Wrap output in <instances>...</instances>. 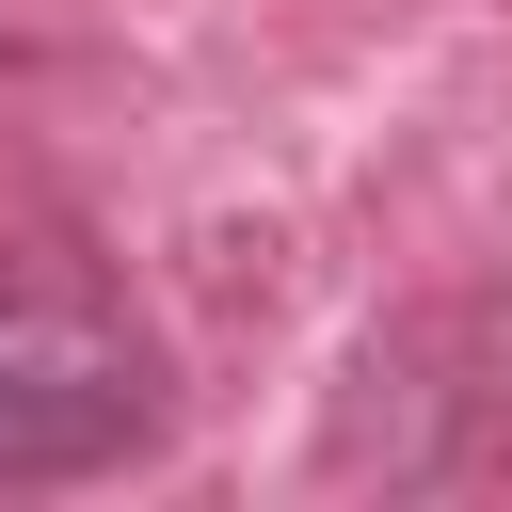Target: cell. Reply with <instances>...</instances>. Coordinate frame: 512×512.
<instances>
[{
    "label": "cell",
    "mask_w": 512,
    "mask_h": 512,
    "mask_svg": "<svg viewBox=\"0 0 512 512\" xmlns=\"http://www.w3.org/2000/svg\"><path fill=\"white\" fill-rule=\"evenodd\" d=\"M160 432H176V368L144 304L64 240H0V480H112Z\"/></svg>",
    "instance_id": "obj_1"
}]
</instances>
